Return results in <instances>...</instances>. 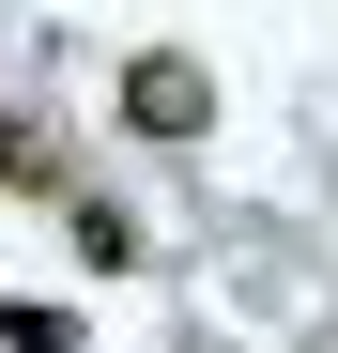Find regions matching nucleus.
I'll return each mask as SVG.
<instances>
[{"label":"nucleus","mask_w":338,"mask_h":353,"mask_svg":"<svg viewBox=\"0 0 338 353\" xmlns=\"http://www.w3.org/2000/svg\"><path fill=\"white\" fill-rule=\"evenodd\" d=\"M123 123L139 139H200L215 123V77L185 62V46H139V62H123Z\"/></svg>","instance_id":"obj_1"},{"label":"nucleus","mask_w":338,"mask_h":353,"mask_svg":"<svg viewBox=\"0 0 338 353\" xmlns=\"http://www.w3.org/2000/svg\"><path fill=\"white\" fill-rule=\"evenodd\" d=\"M0 185H62V139H46V123H0ZM92 185H62V215H77Z\"/></svg>","instance_id":"obj_2"},{"label":"nucleus","mask_w":338,"mask_h":353,"mask_svg":"<svg viewBox=\"0 0 338 353\" xmlns=\"http://www.w3.org/2000/svg\"><path fill=\"white\" fill-rule=\"evenodd\" d=\"M62 230H77V261H92V276H123V261H139V215H108V200H77Z\"/></svg>","instance_id":"obj_3"},{"label":"nucleus","mask_w":338,"mask_h":353,"mask_svg":"<svg viewBox=\"0 0 338 353\" xmlns=\"http://www.w3.org/2000/svg\"><path fill=\"white\" fill-rule=\"evenodd\" d=\"M0 338H16V292H0Z\"/></svg>","instance_id":"obj_4"}]
</instances>
